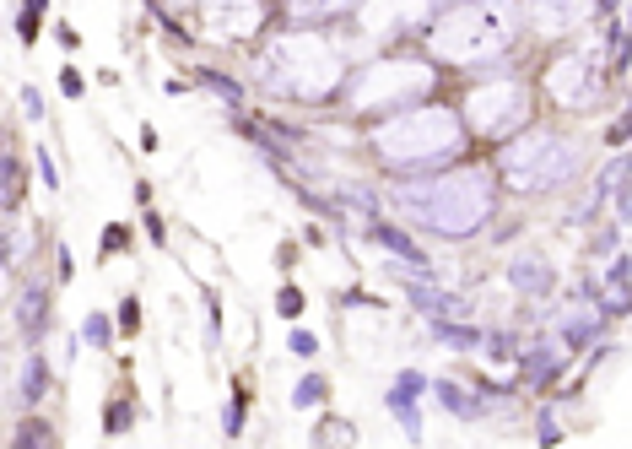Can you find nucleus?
<instances>
[{"instance_id": "ddd939ff", "label": "nucleus", "mask_w": 632, "mask_h": 449, "mask_svg": "<svg viewBox=\"0 0 632 449\" xmlns=\"http://www.w3.org/2000/svg\"><path fill=\"white\" fill-rule=\"evenodd\" d=\"M422 390H427V374H416V368H406V374L384 390V406L395 412L400 428H406V439H422V412H416V395Z\"/></svg>"}, {"instance_id": "e433bc0d", "label": "nucleus", "mask_w": 632, "mask_h": 449, "mask_svg": "<svg viewBox=\"0 0 632 449\" xmlns=\"http://www.w3.org/2000/svg\"><path fill=\"white\" fill-rule=\"evenodd\" d=\"M119 244H130V228L125 222H109V228H103V255H114Z\"/></svg>"}, {"instance_id": "f3484780", "label": "nucleus", "mask_w": 632, "mask_h": 449, "mask_svg": "<svg viewBox=\"0 0 632 449\" xmlns=\"http://www.w3.org/2000/svg\"><path fill=\"white\" fill-rule=\"evenodd\" d=\"M595 303H600L605 314H632V276H627L622 260H616V266L600 276V293H595Z\"/></svg>"}, {"instance_id": "393cba45", "label": "nucleus", "mask_w": 632, "mask_h": 449, "mask_svg": "<svg viewBox=\"0 0 632 449\" xmlns=\"http://www.w3.org/2000/svg\"><path fill=\"white\" fill-rule=\"evenodd\" d=\"M627 174H632V157H611V163L600 168V184H595V206H600V201H611V195H616V190H622V184H627Z\"/></svg>"}, {"instance_id": "9d476101", "label": "nucleus", "mask_w": 632, "mask_h": 449, "mask_svg": "<svg viewBox=\"0 0 632 449\" xmlns=\"http://www.w3.org/2000/svg\"><path fill=\"white\" fill-rule=\"evenodd\" d=\"M600 82H605V71H600V60L589 55V49L546 65V92L562 103V109H589V103L600 98Z\"/></svg>"}, {"instance_id": "b1692460", "label": "nucleus", "mask_w": 632, "mask_h": 449, "mask_svg": "<svg viewBox=\"0 0 632 449\" xmlns=\"http://www.w3.org/2000/svg\"><path fill=\"white\" fill-rule=\"evenodd\" d=\"M325 395H330V379L325 374H303L298 385H292V406L314 412V406H325Z\"/></svg>"}, {"instance_id": "58836bf2", "label": "nucleus", "mask_w": 632, "mask_h": 449, "mask_svg": "<svg viewBox=\"0 0 632 449\" xmlns=\"http://www.w3.org/2000/svg\"><path fill=\"white\" fill-rule=\"evenodd\" d=\"M627 136H632V109H627V114H622V120H616L611 130H605V147H622Z\"/></svg>"}, {"instance_id": "dca6fc26", "label": "nucleus", "mask_w": 632, "mask_h": 449, "mask_svg": "<svg viewBox=\"0 0 632 449\" xmlns=\"http://www.w3.org/2000/svg\"><path fill=\"white\" fill-rule=\"evenodd\" d=\"M368 233H373V244H379L389 260H406V266H422L427 271V249L416 239H406V228H395V222H373Z\"/></svg>"}, {"instance_id": "4c0bfd02", "label": "nucleus", "mask_w": 632, "mask_h": 449, "mask_svg": "<svg viewBox=\"0 0 632 449\" xmlns=\"http://www.w3.org/2000/svg\"><path fill=\"white\" fill-rule=\"evenodd\" d=\"M22 114H28V120H44V92L38 87H22Z\"/></svg>"}, {"instance_id": "412c9836", "label": "nucleus", "mask_w": 632, "mask_h": 449, "mask_svg": "<svg viewBox=\"0 0 632 449\" xmlns=\"http://www.w3.org/2000/svg\"><path fill=\"white\" fill-rule=\"evenodd\" d=\"M195 82L206 87L211 98H222L227 109H244V82H233L227 71H211V65H200V71H195Z\"/></svg>"}, {"instance_id": "bb28decb", "label": "nucleus", "mask_w": 632, "mask_h": 449, "mask_svg": "<svg viewBox=\"0 0 632 449\" xmlns=\"http://www.w3.org/2000/svg\"><path fill=\"white\" fill-rule=\"evenodd\" d=\"M82 341H87V347H109V341H114V325H109V314H87V325H82Z\"/></svg>"}, {"instance_id": "5701e85b", "label": "nucleus", "mask_w": 632, "mask_h": 449, "mask_svg": "<svg viewBox=\"0 0 632 449\" xmlns=\"http://www.w3.org/2000/svg\"><path fill=\"white\" fill-rule=\"evenodd\" d=\"M605 320H611L605 309H595V314H568V320H562V341H568V347H589V341L605 330Z\"/></svg>"}, {"instance_id": "f8f14e48", "label": "nucleus", "mask_w": 632, "mask_h": 449, "mask_svg": "<svg viewBox=\"0 0 632 449\" xmlns=\"http://www.w3.org/2000/svg\"><path fill=\"white\" fill-rule=\"evenodd\" d=\"M362 0H281V22L287 28H330V22L357 17Z\"/></svg>"}, {"instance_id": "4468645a", "label": "nucleus", "mask_w": 632, "mask_h": 449, "mask_svg": "<svg viewBox=\"0 0 632 449\" xmlns=\"http://www.w3.org/2000/svg\"><path fill=\"white\" fill-rule=\"evenodd\" d=\"M406 287H411V303H416V314H422L427 325H443V320H470V303H465V298L443 293V287H422V282H406Z\"/></svg>"}, {"instance_id": "aec40b11", "label": "nucleus", "mask_w": 632, "mask_h": 449, "mask_svg": "<svg viewBox=\"0 0 632 449\" xmlns=\"http://www.w3.org/2000/svg\"><path fill=\"white\" fill-rule=\"evenodd\" d=\"M44 390H49V363H44V352H33L28 368H22V385H17V395H11V401L38 406V401H44Z\"/></svg>"}, {"instance_id": "7c9ffc66", "label": "nucleus", "mask_w": 632, "mask_h": 449, "mask_svg": "<svg viewBox=\"0 0 632 449\" xmlns=\"http://www.w3.org/2000/svg\"><path fill=\"white\" fill-rule=\"evenodd\" d=\"M125 428H130V406L125 401H109V412H103V433L114 439V433H125Z\"/></svg>"}, {"instance_id": "cd10ccee", "label": "nucleus", "mask_w": 632, "mask_h": 449, "mask_svg": "<svg viewBox=\"0 0 632 449\" xmlns=\"http://www.w3.org/2000/svg\"><path fill=\"white\" fill-rule=\"evenodd\" d=\"M55 449V433L44 428V422H28V428H17V439H11V449Z\"/></svg>"}, {"instance_id": "39448f33", "label": "nucleus", "mask_w": 632, "mask_h": 449, "mask_svg": "<svg viewBox=\"0 0 632 449\" xmlns=\"http://www.w3.org/2000/svg\"><path fill=\"white\" fill-rule=\"evenodd\" d=\"M438 87V60L433 55H384L368 60L362 71L346 82V109L357 120H389L400 109L427 103Z\"/></svg>"}, {"instance_id": "f257e3e1", "label": "nucleus", "mask_w": 632, "mask_h": 449, "mask_svg": "<svg viewBox=\"0 0 632 449\" xmlns=\"http://www.w3.org/2000/svg\"><path fill=\"white\" fill-rule=\"evenodd\" d=\"M395 206L406 211L422 233H438V239H470L492 222L497 211V174L476 163H454L438 168V174L406 179L395 184Z\"/></svg>"}, {"instance_id": "6e6552de", "label": "nucleus", "mask_w": 632, "mask_h": 449, "mask_svg": "<svg viewBox=\"0 0 632 449\" xmlns=\"http://www.w3.org/2000/svg\"><path fill=\"white\" fill-rule=\"evenodd\" d=\"M438 11H443V0H362L357 28L389 44V38H406V33H427Z\"/></svg>"}, {"instance_id": "f704fd0d", "label": "nucleus", "mask_w": 632, "mask_h": 449, "mask_svg": "<svg viewBox=\"0 0 632 449\" xmlns=\"http://www.w3.org/2000/svg\"><path fill=\"white\" fill-rule=\"evenodd\" d=\"M244 406H249V395L238 390V395H233V406H227V433H233V439L244 433Z\"/></svg>"}, {"instance_id": "2f4dec72", "label": "nucleus", "mask_w": 632, "mask_h": 449, "mask_svg": "<svg viewBox=\"0 0 632 449\" xmlns=\"http://www.w3.org/2000/svg\"><path fill=\"white\" fill-rule=\"evenodd\" d=\"M22 201V163L6 152V206H17Z\"/></svg>"}, {"instance_id": "0eeeda50", "label": "nucleus", "mask_w": 632, "mask_h": 449, "mask_svg": "<svg viewBox=\"0 0 632 449\" xmlns=\"http://www.w3.org/2000/svg\"><path fill=\"white\" fill-rule=\"evenodd\" d=\"M470 136L481 141H514L519 130H530V114H535V98L519 76H492V82L470 87L465 103H460Z\"/></svg>"}, {"instance_id": "9b49d317", "label": "nucleus", "mask_w": 632, "mask_h": 449, "mask_svg": "<svg viewBox=\"0 0 632 449\" xmlns=\"http://www.w3.org/2000/svg\"><path fill=\"white\" fill-rule=\"evenodd\" d=\"M524 11H530V28L541 38H562L589 17V0H524Z\"/></svg>"}, {"instance_id": "7ed1b4c3", "label": "nucleus", "mask_w": 632, "mask_h": 449, "mask_svg": "<svg viewBox=\"0 0 632 449\" xmlns=\"http://www.w3.org/2000/svg\"><path fill=\"white\" fill-rule=\"evenodd\" d=\"M465 141H470V125L460 109H449V103H416V109H400L373 125L368 147L389 174H438V168L460 163Z\"/></svg>"}, {"instance_id": "2eb2a0df", "label": "nucleus", "mask_w": 632, "mask_h": 449, "mask_svg": "<svg viewBox=\"0 0 632 449\" xmlns=\"http://www.w3.org/2000/svg\"><path fill=\"white\" fill-rule=\"evenodd\" d=\"M508 287L524 293V298H546V293H557V271H551L541 255H514V266H508Z\"/></svg>"}, {"instance_id": "a19ab883", "label": "nucleus", "mask_w": 632, "mask_h": 449, "mask_svg": "<svg viewBox=\"0 0 632 449\" xmlns=\"http://www.w3.org/2000/svg\"><path fill=\"white\" fill-rule=\"evenodd\" d=\"M627 17H632V11H627Z\"/></svg>"}, {"instance_id": "1a4fd4ad", "label": "nucleus", "mask_w": 632, "mask_h": 449, "mask_svg": "<svg viewBox=\"0 0 632 449\" xmlns=\"http://www.w3.org/2000/svg\"><path fill=\"white\" fill-rule=\"evenodd\" d=\"M265 22V0H200V33L211 44H254Z\"/></svg>"}, {"instance_id": "f03ea898", "label": "nucleus", "mask_w": 632, "mask_h": 449, "mask_svg": "<svg viewBox=\"0 0 632 449\" xmlns=\"http://www.w3.org/2000/svg\"><path fill=\"white\" fill-rule=\"evenodd\" d=\"M524 28H530L524 0H454L433 17L422 44L438 65L481 71V65H503V55L524 38Z\"/></svg>"}, {"instance_id": "4be33fe9", "label": "nucleus", "mask_w": 632, "mask_h": 449, "mask_svg": "<svg viewBox=\"0 0 632 449\" xmlns=\"http://www.w3.org/2000/svg\"><path fill=\"white\" fill-rule=\"evenodd\" d=\"M557 374H562V352H551V347H535L530 358H524V368H519L524 385H551Z\"/></svg>"}, {"instance_id": "6ab92c4d", "label": "nucleus", "mask_w": 632, "mask_h": 449, "mask_svg": "<svg viewBox=\"0 0 632 449\" xmlns=\"http://www.w3.org/2000/svg\"><path fill=\"white\" fill-rule=\"evenodd\" d=\"M17 325H22V336H28V341H38L49 330V298H44V287H22Z\"/></svg>"}, {"instance_id": "c9c22d12", "label": "nucleus", "mask_w": 632, "mask_h": 449, "mask_svg": "<svg viewBox=\"0 0 632 449\" xmlns=\"http://www.w3.org/2000/svg\"><path fill=\"white\" fill-rule=\"evenodd\" d=\"M60 92H65V98H82V92H87V82H82L76 65H65V71H60Z\"/></svg>"}, {"instance_id": "20e7f679", "label": "nucleus", "mask_w": 632, "mask_h": 449, "mask_svg": "<svg viewBox=\"0 0 632 449\" xmlns=\"http://www.w3.org/2000/svg\"><path fill=\"white\" fill-rule=\"evenodd\" d=\"M260 82L271 87V92H281V98L330 103L335 92H346L352 71H346V55L330 44L325 28H287L281 38L265 44Z\"/></svg>"}, {"instance_id": "473e14b6", "label": "nucleus", "mask_w": 632, "mask_h": 449, "mask_svg": "<svg viewBox=\"0 0 632 449\" xmlns=\"http://www.w3.org/2000/svg\"><path fill=\"white\" fill-rule=\"evenodd\" d=\"M38 179H44V190H60V168L49 157V147H38Z\"/></svg>"}, {"instance_id": "a211bd4d", "label": "nucleus", "mask_w": 632, "mask_h": 449, "mask_svg": "<svg viewBox=\"0 0 632 449\" xmlns=\"http://www.w3.org/2000/svg\"><path fill=\"white\" fill-rule=\"evenodd\" d=\"M433 395L443 401V412H449V417H460V422H476L481 417V395L465 390V385H454V379H433Z\"/></svg>"}, {"instance_id": "c85d7f7f", "label": "nucleus", "mask_w": 632, "mask_h": 449, "mask_svg": "<svg viewBox=\"0 0 632 449\" xmlns=\"http://www.w3.org/2000/svg\"><path fill=\"white\" fill-rule=\"evenodd\" d=\"M276 309H281V320H303V293L287 282V287L276 293Z\"/></svg>"}, {"instance_id": "a878e982", "label": "nucleus", "mask_w": 632, "mask_h": 449, "mask_svg": "<svg viewBox=\"0 0 632 449\" xmlns=\"http://www.w3.org/2000/svg\"><path fill=\"white\" fill-rule=\"evenodd\" d=\"M44 11H49V0H22V17H17L22 44H38V28H44Z\"/></svg>"}, {"instance_id": "ea45409f", "label": "nucleus", "mask_w": 632, "mask_h": 449, "mask_svg": "<svg viewBox=\"0 0 632 449\" xmlns=\"http://www.w3.org/2000/svg\"><path fill=\"white\" fill-rule=\"evenodd\" d=\"M616 244H622V239H616V228H600V239H595V255H616Z\"/></svg>"}, {"instance_id": "c756f323", "label": "nucleus", "mask_w": 632, "mask_h": 449, "mask_svg": "<svg viewBox=\"0 0 632 449\" xmlns=\"http://www.w3.org/2000/svg\"><path fill=\"white\" fill-rule=\"evenodd\" d=\"M287 347H292V358H314V352H319V336H314V330H298V325H292Z\"/></svg>"}, {"instance_id": "72a5a7b5", "label": "nucleus", "mask_w": 632, "mask_h": 449, "mask_svg": "<svg viewBox=\"0 0 632 449\" xmlns=\"http://www.w3.org/2000/svg\"><path fill=\"white\" fill-rule=\"evenodd\" d=\"M119 330H125V336H136V330H141V303L136 298L119 303Z\"/></svg>"}, {"instance_id": "423d86ee", "label": "nucleus", "mask_w": 632, "mask_h": 449, "mask_svg": "<svg viewBox=\"0 0 632 449\" xmlns=\"http://www.w3.org/2000/svg\"><path fill=\"white\" fill-rule=\"evenodd\" d=\"M584 168V152H578L573 136H557V130H519L503 152H497V174H503L508 190L519 195H546L562 190L568 179H578Z\"/></svg>"}]
</instances>
